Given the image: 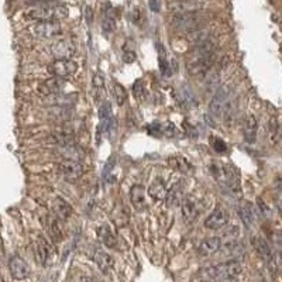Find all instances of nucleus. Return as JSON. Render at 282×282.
I'll use <instances>...</instances> for the list:
<instances>
[{"label":"nucleus","instance_id":"nucleus-22","mask_svg":"<svg viewBox=\"0 0 282 282\" xmlns=\"http://www.w3.org/2000/svg\"><path fill=\"white\" fill-rule=\"evenodd\" d=\"M244 138L249 144H254L257 140V131H258V122L254 116H249L244 122Z\"/></svg>","mask_w":282,"mask_h":282},{"label":"nucleus","instance_id":"nucleus-31","mask_svg":"<svg viewBox=\"0 0 282 282\" xmlns=\"http://www.w3.org/2000/svg\"><path fill=\"white\" fill-rule=\"evenodd\" d=\"M113 96H115L116 103L119 106H123L127 100V94H125V88L120 84L113 85Z\"/></svg>","mask_w":282,"mask_h":282},{"label":"nucleus","instance_id":"nucleus-38","mask_svg":"<svg viewBox=\"0 0 282 282\" xmlns=\"http://www.w3.org/2000/svg\"><path fill=\"white\" fill-rule=\"evenodd\" d=\"M148 4H150V9H151L153 11H159L161 4H159V1H158V0H148Z\"/></svg>","mask_w":282,"mask_h":282},{"label":"nucleus","instance_id":"nucleus-8","mask_svg":"<svg viewBox=\"0 0 282 282\" xmlns=\"http://www.w3.org/2000/svg\"><path fill=\"white\" fill-rule=\"evenodd\" d=\"M48 71L53 76L61 78V79H68L76 73L78 65L76 63H73L72 60H55L48 66Z\"/></svg>","mask_w":282,"mask_h":282},{"label":"nucleus","instance_id":"nucleus-34","mask_svg":"<svg viewBox=\"0 0 282 282\" xmlns=\"http://www.w3.org/2000/svg\"><path fill=\"white\" fill-rule=\"evenodd\" d=\"M278 131H280V125H278V120H277L275 117H271V120H270V134H271L272 141H275V140H277Z\"/></svg>","mask_w":282,"mask_h":282},{"label":"nucleus","instance_id":"nucleus-18","mask_svg":"<svg viewBox=\"0 0 282 282\" xmlns=\"http://www.w3.org/2000/svg\"><path fill=\"white\" fill-rule=\"evenodd\" d=\"M252 246H254L255 251L258 252V255H260L262 260L268 264V267H270L272 261H274V252L271 251V247L268 246V243L264 240L262 237L255 236V237L252 239Z\"/></svg>","mask_w":282,"mask_h":282},{"label":"nucleus","instance_id":"nucleus-42","mask_svg":"<svg viewBox=\"0 0 282 282\" xmlns=\"http://www.w3.org/2000/svg\"><path fill=\"white\" fill-rule=\"evenodd\" d=\"M0 282H4V280H3V277H1V274H0Z\"/></svg>","mask_w":282,"mask_h":282},{"label":"nucleus","instance_id":"nucleus-11","mask_svg":"<svg viewBox=\"0 0 282 282\" xmlns=\"http://www.w3.org/2000/svg\"><path fill=\"white\" fill-rule=\"evenodd\" d=\"M9 270L11 277L17 281L27 280L30 277V267L29 264L21 258L20 255H13L9 261Z\"/></svg>","mask_w":282,"mask_h":282},{"label":"nucleus","instance_id":"nucleus-25","mask_svg":"<svg viewBox=\"0 0 282 282\" xmlns=\"http://www.w3.org/2000/svg\"><path fill=\"white\" fill-rule=\"evenodd\" d=\"M54 215L61 220H66L72 215V208L63 198H57L53 203Z\"/></svg>","mask_w":282,"mask_h":282},{"label":"nucleus","instance_id":"nucleus-32","mask_svg":"<svg viewBox=\"0 0 282 282\" xmlns=\"http://www.w3.org/2000/svg\"><path fill=\"white\" fill-rule=\"evenodd\" d=\"M168 162L171 164V167L177 168V169H179L181 172H187V171L190 169V165H189L188 162H187L185 159H182V158H179V157L169 158V159H168Z\"/></svg>","mask_w":282,"mask_h":282},{"label":"nucleus","instance_id":"nucleus-29","mask_svg":"<svg viewBox=\"0 0 282 282\" xmlns=\"http://www.w3.org/2000/svg\"><path fill=\"white\" fill-rule=\"evenodd\" d=\"M60 151L63 153L65 159H76V161H79V158L84 157L82 151L76 146H63L60 148Z\"/></svg>","mask_w":282,"mask_h":282},{"label":"nucleus","instance_id":"nucleus-20","mask_svg":"<svg viewBox=\"0 0 282 282\" xmlns=\"http://www.w3.org/2000/svg\"><path fill=\"white\" fill-rule=\"evenodd\" d=\"M53 141L55 144H60V147L63 146H75V133L72 128H60L53 133Z\"/></svg>","mask_w":282,"mask_h":282},{"label":"nucleus","instance_id":"nucleus-37","mask_svg":"<svg viewBox=\"0 0 282 282\" xmlns=\"http://www.w3.org/2000/svg\"><path fill=\"white\" fill-rule=\"evenodd\" d=\"M215 148H216V151H226V144L220 138H216L215 140Z\"/></svg>","mask_w":282,"mask_h":282},{"label":"nucleus","instance_id":"nucleus-41","mask_svg":"<svg viewBox=\"0 0 282 282\" xmlns=\"http://www.w3.org/2000/svg\"><path fill=\"white\" fill-rule=\"evenodd\" d=\"M79 282H96L94 278H89V277H84V278H81V281Z\"/></svg>","mask_w":282,"mask_h":282},{"label":"nucleus","instance_id":"nucleus-14","mask_svg":"<svg viewBox=\"0 0 282 282\" xmlns=\"http://www.w3.org/2000/svg\"><path fill=\"white\" fill-rule=\"evenodd\" d=\"M35 258L41 265H47L53 258V249L44 237H38L35 243Z\"/></svg>","mask_w":282,"mask_h":282},{"label":"nucleus","instance_id":"nucleus-15","mask_svg":"<svg viewBox=\"0 0 282 282\" xmlns=\"http://www.w3.org/2000/svg\"><path fill=\"white\" fill-rule=\"evenodd\" d=\"M65 88V79H61V78H57V76H53L47 81H44L38 91L41 92L42 94L45 96H53V94H61Z\"/></svg>","mask_w":282,"mask_h":282},{"label":"nucleus","instance_id":"nucleus-4","mask_svg":"<svg viewBox=\"0 0 282 282\" xmlns=\"http://www.w3.org/2000/svg\"><path fill=\"white\" fill-rule=\"evenodd\" d=\"M66 9L63 6H54V4H44V6H34L24 13L26 19L34 21H48L60 20L66 17Z\"/></svg>","mask_w":282,"mask_h":282},{"label":"nucleus","instance_id":"nucleus-23","mask_svg":"<svg viewBox=\"0 0 282 282\" xmlns=\"http://www.w3.org/2000/svg\"><path fill=\"white\" fill-rule=\"evenodd\" d=\"M184 199H185V195H184L182 187L179 184H177V185H174L172 188L168 190L165 203H167L168 208H177L179 205H182Z\"/></svg>","mask_w":282,"mask_h":282},{"label":"nucleus","instance_id":"nucleus-7","mask_svg":"<svg viewBox=\"0 0 282 282\" xmlns=\"http://www.w3.org/2000/svg\"><path fill=\"white\" fill-rule=\"evenodd\" d=\"M174 23L181 30H188L189 32L196 31L200 29V26L203 23V16L198 10L188 11V13H178L177 17L174 19Z\"/></svg>","mask_w":282,"mask_h":282},{"label":"nucleus","instance_id":"nucleus-19","mask_svg":"<svg viewBox=\"0 0 282 282\" xmlns=\"http://www.w3.org/2000/svg\"><path fill=\"white\" fill-rule=\"evenodd\" d=\"M168 190H169V189H168L165 181L161 179V178H156V179L153 181V184L150 185V188H148V195L154 199V200L159 202V200H165L168 195Z\"/></svg>","mask_w":282,"mask_h":282},{"label":"nucleus","instance_id":"nucleus-17","mask_svg":"<svg viewBox=\"0 0 282 282\" xmlns=\"http://www.w3.org/2000/svg\"><path fill=\"white\" fill-rule=\"evenodd\" d=\"M94 260L96 265L99 267V270L102 272H109L113 270L115 267V260L113 257L107 252V251L102 250V249H96L94 254Z\"/></svg>","mask_w":282,"mask_h":282},{"label":"nucleus","instance_id":"nucleus-3","mask_svg":"<svg viewBox=\"0 0 282 282\" xmlns=\"http://www.w3.org/2000/svg\"><path fill=\"white\" fill-rule=\"evenodd\" d=\"M210 171L213 174V177L216 181H219L220 184L226 189H229L231 193H239L240 192V181L236 174V171L230 167L229 164H213L210 167Z\"/></svg>","mask_w":282,"mask_h":282},{"label":"nucleus","instance_id":"nucleus-12","mask_svg":"<svg viewBox=\"0 0 282 282\" xmlns=\"http://www.w3.org/2000/svg\"><path fill=\"white\" fill-rule=\"evenodd\" d=\"M51 53L57 60H71L76 54V47L69 40H58L51 45Z\"/></svg>","mask_w":282,"mask_h":282},{"label":"nucleus","instance_id":"nucleus-28","mask_svg":"<svg viewBox=\"0 0 282 282\" xmlns=\"http://www.w3.org/2000/svg\"><path fill=\"white\" fill-rule=\"evenodd\" d=\"M219 251H221L223 255H227V257H233V260H237L239 257H241L246 249L241 243H234V241H230L226 246H223Z\"/></svg>","mask_w":282,"mask_h":282},{"label":"nucleus","instance_id":"nucleus-5","mask_svg":"<svg viewBox=\"0 0 282 282\" xmlns=\"http://www.w3.org/2000/svg\"><path fill=\"white\" fill-rule=\"evenodd\" d=\"M230 106V88L229 86H220L215 92L209 105V116L213 120H220L224 117V113Z\"/></svg>","mask_w":282,"mask_h":282},{"label":"nucleus","instance_id":"nucleus-30","mask_svg":"<svg viewBox=\"0 0 282 282\" xmlns=\"http://www.w3.org/2000/svg\"><path fill=\"white\" fill-rule=\"evenodd\" d=\"M178 96H179V99H181V102H182V106H185V107H190V106L196 105V100H195L193 94H192V92L189 91L187 86H182V88H181Z\"/></svg>","mask_w":282,"mask_h":282},{"label":"nucleus","instance_id":"nucleus-24","mask_svg":"<svg viewBox=\"0 0 282 282\" xmlns=\"http://www.w3.org/2000/svg\"><path fill=\"white\" fill-rule=\"evenodd\" d=\"M61 221L63 220L57 218L55 215L48 218V231L54 241H61L63 239V227Z\"/></svg>","mask_w":282,"mask_h":282},{"label":"nucleus","instance_id":"nucleus-33","mask_svg":"<svg viewBox=\"0 0 282 282\" xmlns=\"http://www.w3.org/2000/svg\"><path fill=\"white\" fill-rule=\"evenodd\" d=\"M133 94L136 96L137 99L143 100L146 97V89H144V85H143V81H137L134 86H133Z\"/></svg>","mask_w":282,"mask_h":282},{"label":"nucleus","instance_id":"nucleus-2","mask_svg":"<svg viewBox=\"0 0 282 282\" xmlns=\"http://www.w3.org/2000/svg\"><path fill=\"white\" fill-rule=\"evenodd\" d=\"M243 272V265L239 260H230V261L220 262L216 265H210L203 268L199 277L202 282L216 281V280H226V278H233L237 280Z\"/></svg>","mask_w":282,"mask_h":282},{"label":"nucleus","instance_id":"nucleus-10","mask_svg":"<svg viewBox=\"0 0 282 282\" xmlns=\"http://www.w3.org/2000/svg\"><path fill=\"white\" fill-rule=\"evenodd\" d=\"M229 212L223 206H216V209L213 210L205 220V227L210 230L223 229L229 223Z\"/></svg>","mask_w":282,"mask_h":282},{"label":"nucleus","instance_id":"nucleus-40","mask_svg":"<svg viewBox=\"0 0 282 282\" xmlns=\"http://www.w3.org/2000/svg\"><path fill=\"white\" fill-rule=\"evenodd\" d=\"M237 280H233V278H226V280H216V281H208V282H236Z\"/></svg>","mask_w":282,"mask_h":282},{"label":"nucleus","instance_id":"nucleus-9","mask_svg":"<svg viewBox=\"0 0 282 282\" xmlns=\"http://www.w3.org/2000/svg\"><path fill=\"white\" fill-rule=\"evenodd\" d=\"M181 208H182V219L185 220V223H188V224L193 223L198 219L200 212L203 209L200 200L195 196H190V195L185 196Z\"/></svg>","mask_w":282,"mask_h":282},{"label":"nucleus","instance_id":"nucleus-35","mask_svg":"<svg viewBox=\"0 0 282 282\" xmlns=\"http://www.w3.org/2000/svg\"><path fill=\"white\" fill-rule=\"evenodd\" d=\"M94 89L96 92H99V91H102L103 88H105V78L100 75V73H96L94 78Z\"/></svg>","mask_w":282,"mask_h":282},{"label":"nucleus","instance_id":"nucleus-6","mask_svg":"<svg viewBox=\"0 0 282 282\" xmlns=\"http://www.w3.org/2000/svg\"><path fill=\"white\" fill-rule=\"evenodd\" d=\"M30 31L34 37L42 38V40H51L58 35L63 34V27L58 20H48V21H37Z\"/></svg>","mask_w":282,"mask_h":282},{"label":"nucleus","instance_id":"nucleus-1","mask_svg":"<svg viewBox=\"0 0 282 282\" xmlns=\"http://www.w3.org/2000/svg\"><path fill=\"white\" fill-rule=\"evenodd\" d=\"M216 42L209 37L208 40L195 45L192 58L187 63V69L192 76H206L215 68L216 63Z\"/></svg>","mask_w":282,"mask_h":282},{"label":"nucleus","instance_id":"nucleus-21","mask_svg":"<svg viewBox=\"0 0 282 282\" xmlns=\"http://www.w3.org/2000/svg\"><path fill=\"white\" fill-rule=\"evenodd\" d=\"M130 200L137 210H146L147 202L144 195V188L141 185H134L130 189Z\"/></svg>","mask_w":282,"mask_h":282},{"label":"nucleus","instance_id":"nucleus-26","mask_svg":"<svg viewBox=\"0 0 282 282\" xmlns=\"http://www.w3.org/2000/svg\"><path fill=\"white\" fill-rule=\"evenodd\" d=\"M239 215H240L241 221H243L247 227H251V226L255 223V219H257V213H255L254 206H252L251 203L241 205L240 209H239Z\"/></svg>","mask_w":282,"mask_h":282},{"label":"nucleus","instance_id":"nucleus-27","mask_svg":"<svg viewBox=\"0 0 282 282\" xmlns=\"http://www.w3.org/2000/svg\"><path fill=\"white\" fill-rule=\"evenodd\" d=\"M97 237H99V240L105 244L106 247H109V249H116L117 240H116L115 233L110 230L109 226H106V224L105 226H100V227L97 229Z\"/></svg>","mask_w":282,"mask_h":282},{"label":"nucleus","instance_id":"nucleus-36","mask_svg":"<svg viewBox=\"0 0 282 282\" xmlns=\"http://www.w3.org/2000/svg\"><path fill=\"white\" fill-rule=\"evenodd\" d=\"M123 61H125V63H131L136 61V54L133 53V51H125V54H123Z\"/></svg>","mask_w":282,"mask_h":282},{"label":"nucleus","instance_id":"nucleus-13","mask_svg":"<svg viewBox=\"0 0 282 282\" xmlns=\"http://www.w3.org/2000/svg\"><path fill=\"white\" fill-rule=\"evenodd\" d=\"M60 169L68 181H78L84 175V165L76 159H63L60 164Z\"/></svg>","mask_w":282,"mask_h":282},{"label":"nucleus","instance_id":"nucleus-39","mask_svg":"<svg viewBox=\"0 0 282 282\" xmlns=\"http://www.w3.org/2000/svg\"><path fill=\"white\" fill-rule=\"evenodd\" d=\"M258 206H260V209H261V212L264 215H268V213H270V212H268V210H270L268 209V206L262 202L261 199H258Z\"/></svg>","mask_w":282,"mask_h":282},{"label":"nucleus","instance_id":"nucleus-16","mask_svg":"<svg viewBox=\"0 0 282 282\" xmlns=\"http://www.w3.org/2000/svg\"><path fill=\"white\" fill-rule=\"evenodd\" d=\"M221 249V239L215 236V237H208L199 244L198 252L200 257H210L216 254Z\"/></svg>","mask_w":282,"mask_h":282}]
</instances>
